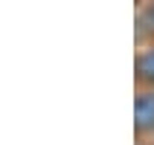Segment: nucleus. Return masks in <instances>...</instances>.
I'll list each match as a JSON object with an SVG mask.
<instances>
[{
	"label": "nucleus",
	"mask_w": 154,
	"mask_h": 145,
	"mask_svg": "<svg viewBox=\"0 0 154 145\" xmlns=\"http://www.w3.org/2000/svg\"><path fill=\"white\" fill-rule=\"evenodd\" d=\"M134 125L137 131H154V93H140L134 102Z\"/></svg>",
	"instance_id": "1"
},
{
	"label": "nucleus",
	"mask_w": 154,
	"mask_h": 145,
	"mask_svg": "<svg viewBox=\"0 0 154 145\" xmlns=\"http://www.w3.org/2000/svg\"><path fill=\"white\" fill-rule=\"evenodd\" d=\"M134 67H137V78L140 81H151L154 84V47L146 50V52H140Z\"/></svg>",
	"instance_id": "2"
},
{
	"label": "nucleus",
	"mask_w": 154,
	"mask_h": 145,
	"mask_svg": "<svg viewBox=\"0 0 154 145\" xmlns=\"http://www.w3.org/2000/svg\"><path fill=\"white\" fill-rule=\"evenodd\" d=\"M146 35H154V3L143 6L137 15V38H146Z\"/></svg>",
	"instance_id": "3"
}]
</instances>
